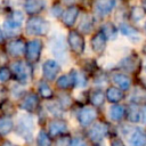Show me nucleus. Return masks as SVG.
I'll return each instance as SVG.
<instances>
[{"instance_id":"obj_41","label":"nucleus","mask_w":146,"mask_h":146,"mask_svg":"<svg viewBox=\"0 0 146 146\" xmlns=\"http://www.w3.org/2000/svg\"><path fill=\"white\" fill-rule=\"evenodd\" d=\"M144 71L146 72V60H145V63H144Z\"/></svg>"},{"instance_id":"obj_1","label":"nucleus","mask_w":146,"mask_h":146,"mask_svg":"<svg viewBox=\"0 0 146 146\" xmlns=\"http://www.w3.org/2000/svg\"><path fill=\"white\" fill-rule=\"evenodd\" d=\"M33 129H34V122L31 115L24 114L18 117L17 133L21 137H23L25 140H31L33 136Z\"/></svg>"},{"instance_id":"obj_13","label":"nucleus","mask_w":146,"mask_h":146,"mask_svg":"<svg viewBox=\"0 0 146 146\" xmlns=\"http://www.w3.org/2000/svg\"><path fill=\"white\" fill-rule=\"evenodd\" d=\"M97 116V112L92 107H84L79 114V121L82 125H89Z\"/></svg>"},{"instance_id":"obj_3","label":"nucleus","mask_w":146,"mask_h":146,"mask_svg":"<svg viewBox=\"0 0 146 146\" xmlns=\"http://www.w3.org/2000/svg\"><path fill=\"white\" fill-rule=\"evenodd\" d=\"M48 30V23L41 17H32L26 23V31L30 34H43Z\"/></svg>"},{"instance_id":"obj_4","label":"nucleus","mask_w":146,"mask_h":146,"mask_svg":"<svg viewBox=\"0 0 146 146\" xmlns=\"http://www.w3.org/2000/svg\"><path fill=\"white\" fill-rule=\"evenodd\" d=\"M129 143L131 146H145L146 145V130L141 127H136L130 131Z\"/></svg>"},{"instance_id":"obj_11","label":"nucleus","mask_w":146,"mask_h":146,"mask_svg":"<svg viewBox=\"0 0 146 146\" xmlns=\"http://www.w3.org/2000/svg\"><path fill=\"white\" fill-rule=\"evenodd\" d=\"M107 133V125L104 123H96L89 131V137L94 141H100Z\"/></svg>"},{"instance_id":"obj_43","label":"nucleus","mask_w":146,"mask_h":146,"mask_svg":"<svg viewBox=\"0 0 146 146\" xmlns=\"http://www.w3.org/2000/svg\"><path fill=\"white\" fill-rule=\"evenodd\" d=\"M145 84H146V79H145Z\"/></svg>"},{"instance_id":"obj_28","label":"nucleus","mask_w":146,"mask_h":146,"mask_svg":"<svg viewBox=\"0 0 146 146\" xmlns=\"http://www.w3.org/2000/svg\"><path fill=\"white\" fill-rule=\"evenodd\" d=\"M131 100L135 104H140V103H145L146 102V91L144 89L137 88L135 89L133 94L131 95Z\"/></svg>"},{"instance_id":"obj_25","label":"nucleus","mask_w":146,"mask_h":146,"mask_svg":"<svg viewBox=\"0 0 146 146\" xmlns=\"http://www.w3.org/2000/svg\"><path fill=\"white\" fill-rule=\"evenodd\" d=\"M130 17H131L132 22H135V23L141 22L144 19V17H145V10H144V8L141 6H138V5L137 6H133L131 8Z\"/></svg>"},{"instance_id":"obj_27","label":"nucleus","mask_w":146,"mask_h":146,"mask_svg":"<svg viewBox=\"0 0 146 146\" xmlns=\"http://www.w3.org/2000/svg\"><path fill=\"white\" fill-rule=\"evenodd\" d=\"M103 33L105 34V36L107 39L113 40L117 35V30H116V27L112 23H106V24L103 25Z\"/></svg>"},{"instance_id":"obj_16","label":"nucleus","mask_w":146,"mask_h":146,"mask_svg":"<svg viewBox=\"0 0 146 146\" xmlns=\"http://www.w3.org/2000/svg\"><path fill=\"white\" fill-rule=\"evenodd\" d=\"M25 49H26V46L22 40H15V41H11V42L8 43V51L13 56L23 55Z\"/></svg>"},{"instance_id":"obj_33","label":"nucleus","mask_w":146,"mask_h":146,"mask_svg":"<svg viewBox=\"0 0 146 146\" xmlns=\"http://www.w3.org/2000/svg\"><path fill=\"white\" fill-rule=\"evenodd\" d=\"M39 91H40L41 96L44 97V98H50L52 96V90L44 82H40V84H39Z\"/></svg>"},{"instance_id":"obj_7","label":"nucleus","mask_w":146,"mask_h":146,"mask_svg":"<svg viewBox=\"0 0 146 146\" xmlns=\"http://www.w3.org/2000/svg\"><path fill=\"white\" fill-rule=\"evenodd\" d=\"M115 5V0H97L95 2V11L100 16H105L114 9Z\"/></svg>"},{"instance_id":"obj_35","label":"nucleus","mask_w":146,"mask_h":146,"mask_svg":"<svg viewBox=\"0 0 146 146\" xmlns=\"http://www.w3.org/2000/svg\"><path fill=\"white\" fill-rule=\"evenodd\" d=\"M10 76V72L7 68H0V81H6Z\"/></svg>"},{"instance_id":"obj_19","label":"nucleus","mask_w":146,"mask_h":146,"mask_svg":"<svg viewBox=\"0 0 146 146\" xmlns=\"http://www.w3.org/2000/svg\"><path fill=\"white\" fill-rule=\"evenodd\" d=\"M106 97L111 103H117L123 99V92L122 89H119L116 87H110L106 91Z\"/></svg>"},{"instance_id":"obj_18","label":"nucleus","mask_w":146,"mask_h":146,"mask_svg":"<svg viewBox=\"0 0 146 146\" xmlns=\"http://www.w3.org/2000/svg\"><path fill=\"white\" fill-rule=\"evenodd\" d=\"M44 6L43 0H26L25 1V10L29 14H35L38 11H40Z\"/></svg>"},{"instance_id":"obj_26","label":"nucleus","mask_w":146,"mask_h":146,"mask_svg":"<svg viewBox=\"0 0 146 146\" xmlns=\"http://www.w3.org/2000/svg\"><path fill=\"white\" fill-rule=\"evenodd\" d=\"M57 87L62 88V89H65V88H68L70 86L74 84V76H73V72L71 75H63L60 76L58 80H57Z\"/></svg>"},{"instance_id":"obj_21","label":"nucleus","mask_w":146,"mask_h":146,"mask_svg":"<svg viewBox=\"0 0 146 146\" xmlns=\"http://www.w3.org/2000/svg\"><path fill=\"white\" fill-rule=\"evenodd\" d=\"M66 129H67L66 123L62 121H54L49 125V132L51 136H57L59 133H63L66 131Z\"/></svg>"},{"instance_id":"obj_23","label":"nucleus","mask_w":146,"mask_h":146,"mask_svg":"<svg viewBox=\"0 0 146 146\" xmlns=\"http://www.w3.org/2000/svg\"><path fill=\"white\" fill-rule=\"evenodd\" d=\"M36 105H38V98H36V96H34V95H29V96H26V97L24 98V100L22 102V108H24V110H26V111H29V112L34 111L35 107H36Z\"/></svg>"},{"instance_id":"obj_30","label":"nucleus","mask_w":146,"mask_h":146,"mask_svg":"<svg viewBox=\"0 0 146 146\" xmlns=\"http://www.w3.org/2000/svg\"><path fill=\"white\" fill-rule=\"evenodd\" d=\"M92 29V17L90 15H84L81 19V24H80V30L82 32L88 33L90 30Z\"/></svg>"},{"instance_id":"obj_29","label":"nucleus","mask_w":146,"mask_h":146,"mask_svg":"<svg viewBox=\"0 0 146 146\" xmlns=\"http://www.w3.org/2000/svg\"><path fill=\"white\" fill-rule=\"evenodd\" d=\"M13 129V121L8 117H2L0 119V133L1 135H7Z\"/></svg>"},{"instance_id":"obj_10","label":"nucleus","mask_w":146,"mask_h":146,"mask_svg":"<svg viewBox=\"0 0 146 146\" xmlns=\"http://www.w3.org/2000/svg\"><path fill=\"white\" fill-rule=\"evenodd\" d=\"M42 68H43V75L48 80H54L59 72V66H58L57 62L54 59H49V60L44 62Z\"/></svg>"},{"instance_id":"obj_31","label":"nucleus","mask_w":146,"mask_h":146,"mask_svg":"<svg viewBox=\"0 0 146 146\" xmlns=\"http://www.w3.org/2000/svg\"><path fill=\"white\" fill-rule=\"evenodd\" d=\"M90 100L92 103V105L95 106H100L104 104V100H105V95L100 91V90H96L91 94V97H90Z\"/></svg>"},{"instance_id":"obj_12","label":"nucleus","mask_w":146,"mask_h":146,"mask_svg":"<svg viewBox=\"0 0 146 146\" xmlns=\"http://www.w3.org/2000/svg\"><path fill=\"white\" fill-rule=\"evenodd\" d=\"M91 48L95 52H103L106 47V36L103 32H98L95 34L90 41Z\"/></svg>"},{"instance_id":"obj_15","label":"nucleus","mask_w":146,"mask_h":146,"mask_svg":"<svg viewBox=\"0 0 146 146\" xmlns=\"http://www.w3.org/2000/svg\"><path fill=\"white\" fill-rule=\"evenodd\" d=\"M23 19H24L23 14L19 13V11H15V13L11 15V17H10L8 21L5 22V29H6V30H14V29H17V27L21 26Z\"/></svg>"},{"instance_id":"obj_9","label":"nucleus","mask_w":146,"mask_h":146,"mask_svg":"<svg viewBox=\"0 0 146 146\" xmlns=\"http://www.w3.org/2000/svg\"><path fill=\"white\" fill-rule=\"evenodd\" d=\"M119 30H120L122 35L129 38L133 42H138L140 40V35H139L138 30L135 29L132 25H130L128 23H121L120 26H119Z\"/></svg>"},{"instance_id":"obj_37","label":"nucleus","mask_w":146,"mask_h":146,"mask_svg":"<svg viewBox=\"0 0 146 146\" xmlns=\"http://www.w3.org/2000/svg\"><path fill=\"white\" fill-rule=\"evenodd\" d=\"M140 122L146 124V105H144L140 110Z\"/></svg>"},{"instance_id":"obj_5","label":"nucleus","mask_w":146,"mask_h":146,"mask_svg":"<svg viewBox=\"0 0 146 146\" xmlns=\"http://www.w3.org/2000/svg\"><path fill=\"white\" fill-rule=\"evenodd\" d=\"M68 42H70V46L72 48V50L76 54H81L83 52V49H84V40L82 38V35L75 31H72L70 32L68 34Z\"/></svg>"},{"instance_id":"obj_8","label":"nucleus","mask_w":146,"mask_h":146,"mask_svg":"<svg viewBox=\"0 0 146 146\" xmlns=\"http://www.w3.org/2000/svg\"><path fill=\"white\" fill-rule=\"evenodd\" d=\"M42 42L40 40H32L26 46V56L30 60H36L41 54Z\"/></svg>"},{"instance_id":"obj_14","label":"nucleus","mask_w":146,"mask_h":146,"mask_svg":"<svg viewBox=\"0 0 146 146\" xmlns=\"http://www.w3.org/2000/svg\"><path fill=\"white\" fill-rule=\"evenodd\" d=\"M112 80L122 90H129L130 87H131V80H130V78L128 75L123 74V73H114L112 75Z\"/></svg>"},{"instance_id":"obj_34","label":"nucleus","mask_w":146,"mask_h":146,"mask_svg":"<svg viewBox=\"0 0 146 146\" xmlns=\"http://www.w3.org/2000/svg\"><path fill=\"white\" fill-rule=\"evenodd\" d=\"M73 76H74V84L75 86H78V87H84L86 86L87 79L82 74H80L78 72H73Z\"/></svg>"},{"instance_id":"obj_40","label":"nucleus","mask_w":146,"mask_h":146,"mask_svg":"<svg viewBox=\"0 0 146 146\" xmlns=\"http://www.w3.org/2000/svg\"><path fill=\"white\" fill-rule=\"evenodd\" d=\"M2 41V32H1V30H0V42Z\"/></svg>"},{"instance_id":"obj_2","label":"nucleus","mask_w":146,"mask_h":146,"mask_svg":"<svg viewBox=\"0 0 146 146\" xmlns=\"http://www.w3.org/2000/svg\"><path fill=\"white\" fill-rule=\"evenodd\" d=\"M50 49L51 52L62 62H65L67 58L66 55V46L64 42V38L60 34L54 35V38L50 41Z\"/></svg>"},{"instance_id":"obj_17","label":"nucleus","mask_w":146,"mask_h":146,"mask_svg":"<svg viewBox=\"0 0 146 146\" xmlns=\"http://www.w3.org/2000/svg\"><path fill=\"white\" fill-rule=\"evenodd\" d=\"M79 15V10L76 7H70L67 10L64 11L63 14V22L67 26H72Z\"/></svg>"},{"instance_id":"obj_39","label":"nucleus","mask_w":146,"mask_h":146,"mask_svg":"<svg viewBox=\"0 0 146 146\" xmlns=\"http://www.w3.org/2000/svg\"><path fill=\"white\" fill-rule=\"evenodd\" d=\"M2 146H17V145H15V144H13V143H10V141H5V143L2 144Z\"/></svg>"},{"instance_id":"obj_22","label":"nucleus","mask_w":146,"mask_h":146,"mask_svg":"<svg viewBox=\"0 0 146 146\" xmlns=\"http://www.w3.org/2000/svg\"><path fill=\"white\" fill-rule=\"evenodd\" d=\"M120 66L125 70V71H130L132 72L137 66H138V60L136 58H133L132 56H127L124 58H122L121 63H120Z\"/></svg>"},{"instance_id":"obj_24","label":"nucleus","mask_w":146,"mask_h":146,"mask_svg":"<svg viewBox=\"0 0 146 146\" xmlns=\"http://www.w3.org/2000/svg\"><path fill=\"white\" fill-rule=\"evenodd\" d=\"M128 120L132 123H136L140 121V110L138 107V104H131L128 110Z\"/></svg>"},{"instance_id":"obj_42","label":"nucleus","mask_w":146,"mask_h":146,"mask_svg":"<svg viewBox=\"0 0 146 146\" xmlns=\"http://www.w3.org/2000/svg\"><path fill=\"white\" fill-rule=\"evenodd\" d=\"M144 31H145V33H146V23L144 24Z\"/></svg>"},{"instance_id":"obj_6","label":"nucleus","mask_w":146,"mask_h":146,"mask_svg":"<svg viewBox=\"0 0 146 146\" xmlns=\"http://www.w3.org/2000/svg\"><path fill=\"white\" fill-rule=\"evenodd\" d=\"M11 68L13 71L15 72L17 79L22 82H26L29 76H30V67L24 63V62H21V60H17L15 63L11 64Z\"/></svg>"},{"instance_id":"obj_38","label":"nucleus","mask_w":146,"mask_h":146,"mask_svg":"<svg viewBox=\"0 0 146 146\" xmlns=\"http://www.w3.org/2000/svg\"><path fill=\"white\" fill-rule=\"evenodd\" d=\"M111 146H125V145L123 144L122 140H120V139H115V140H113V141L111 143Z\"/></svg>"},{"instance_id":"obj_32","label":"nucleus","mask_w":146,"mask_h":146,"mask_svg":"<svg viewBox=\"0 0 146 146\" xmlns=\"http://www.w3.org/2000/svg\"><path fill=\"white\" fill-rule=\"evenodd\" d=\"M50 139H49V136L44 132V131H40L39 135H38V138H36V145L38 146H50Z\"/></svg>"},{"instance_id":"obj_36","label":"nucleus","mask_w":146,"mask_h":146,"mask_svg":"<svg viewBox=\"0 0 146 146\" xmlns=\"http://www.w3.org/2000/svg\"><path fill=\"white\" fill-rule=\"evenodd\" d=\"M70 146H87V144L81 138H73L70 143Z\"/></svg>"},{"instance_id":"obj_20","label":"nucleus","mask_w":146,"mask_h":146,"mask_svg":"<svg viewBox=\"0 0 146 146\" xmlns=\"http://www.w3.org/2000/svg\"><path fill=\"white\" fill-rule=\"evenodd\" d=\"M108 114H110L111 120H113V121H120V120L123 119V116L125 114V110L121 105H112L110 107Z\"/></svg>"}]
</instances>
